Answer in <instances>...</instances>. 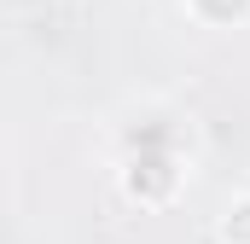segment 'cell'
<instances>
[{
  "label": "cell",
  "mask_w": 250,
  "mask_h": 244,
  "mask_svg": "<svg viewBox=\"0 0 250 244\" xmlns=\"http://www.w3.org/2000/svg\"><path fill=\"white\" fill-rule=\"evenodd\" d=\"M105 151L111 157H123V151H175V157L198 163V122H192L187 105H175L163 93H140V99H123L111 111Z\"/></svg>",
  "instance_id": "cell-1"
},
{
  "label": "cell",
  "mask_w": 250,
  "mask_h": 244,
  "mask_svg": "<svg viewBox=\"0 0 250 244\" xmlns=\"http://www.w3.org/2000/svg\"><path fill=\"white\" fill-rule=\"evenodd\" d=\"M111 175H117V192L134 209H169L192 181V157H175V151H123L111 157Z\"/></svg>",
  "instance_id": "cell-2"
},
{
  "label": "cell",
  "mask_w": 250,
  "mask_h": 244,
  "mask_svg": "<svg viewBox=\"0 0 250 244\" xmlns=\"http://www.w3.org/2000/svg\"><path fill=\"white\" fill-rule=\"evenodd\" d=\"M181 18L204 35H233L250 29V0H181Z\"/></svg>",
  "instance_id": "cell-3"
},
{
  "label": "cell",
  "mask_w": 250,
  "mask_h": 244,
  "mask_svg": "<svg viewBox=\"0 0 250 244\" xmlns=\"http://www.w3.org/2000/svg\"><path fill=\"white\" fill-rule=\"evenodd\" d=\"M215 244H250V186L221 198V209H215Z\"/></svg>",
  "instance_id": "cell-4"
}]
</instances>
